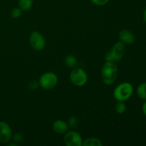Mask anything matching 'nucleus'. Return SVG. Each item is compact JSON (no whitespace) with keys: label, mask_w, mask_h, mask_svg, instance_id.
Wrapping results in <instances>:
<instances>
[{"label":"nucleus","mask_w":146,"mask_h":146,"mask_svg":"<svg viewBox=\"0 0 146 146\" xmlns=\"http://www.w3.org/2000/svg\"><path fill=\"white\" fill-rule=\"evenodd\" d=\"M68 125L73 129H76L78 126V120L75 115H71L68 120Z\"/></svg>","instance_id":"nucleus-16"},{"label":"nucleus","mask_w":146,"mask_h":146,"mask_svg":"<svg viewBox=\"0 0 146 146\" xmlns=\"http://www.w3.org/2000/svg\"><path fill=\"white\" fill-rule=\"evenodd\" d=\"M21 12L22 11L19 7H14L11 11V17L13 19H18L21 16Z\"/></svg>","instance_id":"nucleus-17"},{"label":"nucleus","mask_w":146,"mask_h":146,"mask_svg":"<svg viewBox=\"0 0 146 146\" xmlns=\"http://www.w3.org/2000/svg\"><path fill=\"white\" fill-rule=\"evenodd\" d=\"M143 19H144V21H145V23L146 24V7L145 8V9H144V11H143Z\"/></svg>","instance_id":"nucleus-22"},{"label":"nucleus","mask_w":146,"mask_h":146,"mask_svg":"<svg viewBox=\"0 0 146 146\" xmlns=\"http://www.w3.org/2000/svg\"><path fill=\"white\" fill-rule=\"evenodd\" d=\"M64 63L68 68H74L76 67L77 64H78V61L75 56H74L73 54H68L65 56Z\"/></svg>","instance_id":"nucleus-11"},{"label":"nucleus","mask_w":146,"mask_h":146,"mask_svg":"<svg viewBox=\"0 0 146 146\" xmlns=\"http://www.w3.org/2000/svg\"><path fill=\"white\" fill-rule=\"evenodd\" d=\"M29 44L35 51H41L45 47V38L38 31H32L29 36Z\"/></svg>","instance_id":"nucleus-6"},{"label":"nucleus","mask_w":146,"mask_h":146,"mask_svg":"<svg viewBox=\"0 0 146 146\" xmlns=\"http://www.w3.org/2000/svg\"><path fill=\"white\" fill-rule=\"evenodd\" d=\"M70 81L73 85L81 87L88 81V74L81 68H74L70 73Z\"/></svg>","instance_id":"nucleus-4"},{"label":"nucleus","mask_w":146,"mask_h":146,"mask_svg":"<svg viewBox=\"0 0 146 146\" xmlns=\"http://www.w3.org/2000/svg\"><path fill=\"white\" fill-rule=\"evenodd\" d=\"M142 111H143V113L144 115H145L146 116V100H145V102H144V104H143Z\"/></svg>","instance_id":"nucleus-21"},{"label":"nucleus","mask_w":146,"mask_h":146,"mask_svg":"<svg viewBox=\"0 0 146 146\" xmlns=\"http://www.w3.org/2000/svg\"><path fill=\"white\" fill-rule=\"evenodd\" d=\"M90 1L96 6H104L108 4L110 0H90Z\"/></svg>","instance_id":"nucleus-19"},{"label":"nucleus","mask_w":146,"mask_h":146,"mask_svg":"<svg viewBox=\"0 0 146 146\" xmlns=\"http://www.w3.org/2000/svg\"><path fill=\"white\" fill-rule=\"evenodd\" d=\"M58 83V76L55 73L48 71L40 76L38 80L39 86L44 90H51L56 86Z\"/></svg>","instance_id":"nucleus-5"},{"label":"nucleus","mask_w":146,"mask_h":146,"mask_svg":"<svg viewBox=\"0 0 146 146\" xmlns=\"http://www.w3.org/2000/svg\"><path fill=\"white\" fill-rule=\"evenodd\" d=\"M115 111L118 114H123L126 111L125 101H117L115 105Z\"/></svg>","instance_id":"nucleus-15"},{"label":"nucleus","mask_w":146,"mask_h":146,"mask_svg":"<svg viewBox=\"0 0 146 146\" xmlns=\"http://www.w3.org/2000/svg\"><path fill=\"white\" fill-rule=\"evenodd\" d=\"M64 142L67 146H82L83 139L78 132L76 131H67L64 138Z\"/></svg>","instance_id":"nucleus-7"},{"label":"nucleus","mask_w":146,"mask_h":146,"mask_svg":"<svg viewBox=\"0 0 146 146\" xmlns=\"http://www.w3.org/2000/svg\"><path fill=\"white\" fill-rule=\"evenodd\" d=\"M125 54V44L121 41L115 43L111 50L105 55L106 61L117 62L121 61Z\"/></svg>","instance_id":"nucleus-3"},{"label":"nucleus","mask_w":146,"mask_h":146,"mask_svg":"<svg viewBox=\"0 0 146 146\" xmlns=\"http://www.w3.org/2000/svg\"><path fill=\"white\" fill-rule=\"evenodd\" d=\"M133 86L129 82H123L117 86L113 91V97L117 101H126L133 94Z\"/></svg>","instance_id":"nucleus-2"},{"label":"nucleus","mask_w":146,"mask_h":146,"mask_svg":"<svg viewBox=\"0 0 146 146\" xmlns=\"http://www.w3.org/2000/svg\"><path fill=\"white\" fill-rule=\"evenodd\" d=\"M34 0H19V7L21 11H29L32 7Z\"/></svg>","instance_id":"nucleus-12"},{"label":"nucleus","mask_w":146,"mask_h":146,"mask_svg":"<svg viewBox=\"0 0 146 146\" xmlns=\"http://www.w3.org/2000/svg\"><path fill=\"white\" fill-rule=\"evenodd\" d=\"M118 74V69L115 62L106 61L101 68V79L107 86L113 84Z\"/></svg>","instance_id":"nucleus-1"},{"label":"nucleus","mask_w":146,"mask_h":146,"mask_svg":"<svg viewBox=\"0 0 146 146\" xmlns=\"http://www.w3.org/2000/svg\"><path fill=\"white\" fill-rule=\"evenodd\" d=\"M39 86L38 81H31L29 83V88L31 90H36L37 89V88Z\"/></svg>","instance_id":"nucleus-20"},{"label":"nucleus","mask_w":146,"mask_h":146,"mask_svg":"<svg viewBox=\"0 0 146 146\" xmlns=\"http://www.w3.org/2000/svg\"><path fill=\"white\" fill-rule=\"evenodd\" d=\"M12 137V131L10 125L5 121H0V142L7 143Z\"/></svg>","instance_id":"nucleus-8"},{"label":"nucleus","mask_w":146,"mask_h":146,"mask_svg":"<svg viewBox=\"0 0 146 146\" xmlns=\"http://www.w3.org/2000/svg\"><path fill=\"white\" fill-rule=\"evenodd\" d=\"M136 93L138 96L141 99L146 100V82H143L140 84L136 89Z\"/></svg>","instance_id":"nucleus-14"},{"label":"nucleus","mask_w":146,"mask_h":146,"mask_svg":"<svg viewBox=\"0 0 146 146\" xmlns=\"http://www.w3.org/2000/svg\"><path fill=\"white\" fill-rule=\"evenodd\" d=\"M83 145L84 146H101L103 145L102 142L100 139L94 137L88 138L83 142Z\"/></svg>","instance_id":"nucleus-13"},{"label":"nucleus","mask_w":146,"mask_h":146,"mask_svg":"<svg viewBox=\"0 0 146 146\" xmlns=\"http://www.w3.org/2000/svg\"><path fill=\"white\" fill-rule=\"evenodd\" d=\"M11 138H12L15 143H19L22 142L24 141V135L21 133H14V135L12 134Z\"/></svg>","instance_id":"nucleus-18"},{"label":"nucleus","mask_w":146,"mask_h":146,"mask_svg":"<svg viewBox=\"0 0 146 146\" xmlns=\"http://www.w3.org/2000/svg\"><path fill=\"white\" fill-rule=\"evenodd\" d=\"M52 128L55 133L58 134H65L68 131V125L66 121L58 119L53 123Z\"/></svg>","instance_id":"nucleus-10"},{"label":"nucleus","mask_w":146,"mask_h":146,"mask_svg":"<svg viewBox=\"0 0 146 146\" xmlns=\"http://www.w3.org/2000/svg\"><path fill=\"white\" fill-rule=\"evenodd\" d=\"M120 41L125 45H131L135 41V36L133 33L128 29H123L118 34Z\"/></svg>","instance_id":"nucleus-9"}]
</instances>
